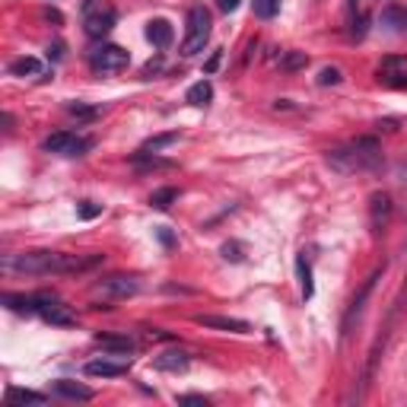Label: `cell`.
<instances>
[{"instance_id": "obj_1", "label": "cell", "mask_w": 407, "mask_h": 407, "mask_svg": "<svg viewBox=\"0 0 407 407\" xmlns=\"http://www.w3.org/2000/svg\"><path fill=\"white\" fill-rule=\"evenodd\" d=\"M106 261V255H64V251H26V255H3L0 267L7 274H83Z\"/></svg>"}, {"instance_id": "obj_11", "label": "cell", "mask_w": 407, "mask_h": 407, "mask_svg": "<svg viewBox=\"0 0 407 407\" xmlns=\"http://www.w3.org/2000/svg\"><path fill=\"white\" fill-rule=\"evenodd\" d=\"M388 219H392V197L385 194V191H376L369 197V226L372 233H382L388 226Z\"/></svg>"}, {"instance_id": "obj_16", "label": "cell", "mask_w": 407, "mask_h": 407, "mask_svg": "<svg viewBox=\"0 0 407 407\" xmlns=\"http://www.w3.org/2000/svg\"><path fill=\"white\" fill-rule=\"evenodd\" d=\"M54 394H60V398H67V401H92L96 398L92 388H86V385H80V382H70V379H58V382H54Z\"/></svg>"}, {"instance_id": "obj_12", "label": "cell", "mask_w": 407, "mask_h": 407, "mask_svg": "<svg viewBox=\"0 0 407 407\" xmlns=\"http://www.w3.org/2000/svg\"><path fill=\"white\" fill-rule=\"evenodd\" d=\"M194 324L201 328H213V331H233V334H249L251 324L242 318H229V315H194Z\"/></svg>"}, {"instance_id": "obj_27", "label": "cell", "mask_w": 407, "mask_h": 407, "mask_svg": "<svg viewBox=\"0 0 407 407\" xmlns=\"http://www.w3.org/2000/svg\"><path fill=\"white\" fill-rule=\"evenodd\" d=\"M251 13L258 19H274L280 13V0H251Z\"/></svg>"}, {"instance_id": "obj_33", "label": "cell", "mask_w": 407, "mask_h": 407, "mask_svg": "<svg viewBox=\"0 0 407 407\" xmlns=\"http://www.w3.org/2000/svg\"><path fill=\"white\" fill-rule=\"evenodd\" d=\"M239 251H242L239 242H226V245H223V258H226V261H242L245 255H239Z\"/></svg>"}, {"instance_id": "obj_10", "label": "cell", "mask_w": 407, "mask_h": 407, "mask_svg": "<svg viewBox=\"0 0 407 407\" xmlns=\"http://www.w3.org/2000/svg\"><path fill=\"white\" fill-rule=\"evenodd\" d=\"M115 23H118V13H115V7H102V10H90L83 19V29L90 38H102L108 35V32L115 29Z\"/></svg>"}, {"instance_id": "obj_31", "label": "cell", "mask_w": 407, "mask_h": 407, "mask_svg": "<svg viewBox=\"0 0 407 407\" xmlns=\"http://www.w3.org/2000/svg\"><path fill=\"white\" fill-rule=\"evenodd\" d=\"M340 80H344V74H340L338 67H324L322 74H318V86H338Z\"/></svg>"}, {"instance_id": "obj_21", "label": "cell", "mask_w": 407, "mask_h": 407, "mask_svg": "<svg viewBox=\"0 0 407 407\" xmlns=\"http://www.w3.org/2000/svg\"><path fill=\"white\" fill-rule=\"evenodd\" d=\"M210 99H213V86L210 80H197L194 86H191L188 92H185V102L194 108H204V106H210Z\"/></svg>"}, {"instance_id": "obj_5", "label": "cell", "mask_w": 407, "mask_h": 407, "mask_svg": "<svg viewBox=\"0 0 407 407\" xmlns=\"http://www.w3.org/2000/svg\"><path fill=\"white\" fill-rule=\"evenodd\" d=\"M382 274H385V264H382V267H376V271L366 277V283L360 287V293L350 299L347 312H344V318H340V334H344V338H350V334H354L356 322H360L363 309H366V302H369V296H372V290H376V283L382 280Z\"/></svg>"}, {"instance_id": "obj_13", "label": "cell", "mask_w": 407, "mask_h": 407, "mask_svg": "<svg viewBox=\"0 0 407 407\" xmlns=\"http://www.w3.org/2000/svg\"><path fill=\"white\" fill-rule=\"evenodd\" d=\"M131 360H92L86 363V376L92 379H121L128 376Z\"/></svg>"}, {"instance_id": "obj_17", "label": "cell", "mask_w": 407, "mask_h": 407, "mask_svg": "<svg viewBox=\"0 0 407 407\" xmlns=\"http://www.w3.org/2000/svg\"><path fill=\"white\" fill-rule=\"evenodd\" d=\"M3 306L13 312H19V315H35L38 312V293L35 296H23V293H3Z\"/></svg>"}, {"instance_id": "obj_36", "label": "cell", "mask_w": 407, "mask_h": 407, "mask_svg": "<svg viewBox=\"0 0 407 407\" xmlns=\"http://www.w3.org/2000/svg\"><path fill=\"white\" fill-rule=\"evenodd\" d=\"M217 7L223 10V13H235V10L242 7V0H217Z\"/></svg>"}, {"instance_id": "obj_9", "label": "cell", "mask_w": 407, "mask_h": 407, "mask_svg": "<svg viewBox=\"0 0 407 407\" xmlns=\"http://www.w3.org/2000/svg\"><path fill=\"white\" fill-rule=\"evenodd\" d=\"M379 83L385 86H407V58H401V54H388V58H382V64H379Z\"/></svg>"}, {"instance_id": "obj_37", "label": "cell", "mask_w": 407, "mask_h": 407, "mask_svg": "<svg viewBox=\"0 0 407 407\" xmlns=\"http://www.w3.org/2000/svg\"><path fill=\"white\" fill-rule=\"evenodd\" d=\"M156 70H163V58H156V60H150L144 67V76H150V74H156Z\"/></svg>"}, {"instance_id": "obj_19", "label": "cell", "mask_w": 407, "mask_h": 407, "mask_svg": "<svg viewBox=\"0 0 407 407\" xmlns=\"http://www.w3.org/2000/svg\"><path fill=\"white\" fill-rule=\"evenodd\" d=\"M379 23L388 32H404L407 29V10L398 7V3H388V7L382 10V16H379Z\"/></svg>"}, {"instance_id": "obj_23", "label": "cell", "mask_w": 407, "mask_h": 407, "mask_svg": "<svg viewBox=\"0 0 407 407\" xmlns=\"http://www.w3.org/2000/svg\"><path fill=\"white\" fill-rule=\"evenodd\" d=\"M10 74L13 76H42V60L38 58H16L10 64Z\"/></svg>"}, {"instance_id": "obj_25", "label": "cell", "mask_w": 407, "mask_h": 407, "mask_svg": "<svg viewBox=\"0 0 407 407\" xmlns=\"http://www.w3.org/2000/svg\"><path fill=\"white\" fill-rule=\"evenodd\" d=\"M175 201H178V188H172V185H169V188H159V191H153V194H150V207H153V210H169Z\"/></svg>"}, {"instance_id": "obj_15", "label": "cell", "mask_w": 407, "mask_h": 407, "mask_svg": "<svg viewBox=\"0 0 407 407\" xmlns=\"http://www.w3.org/2000/svg\"><path fill=\"white\" fill-rule=\"evenodd\" d=\"M147 38L153 42V48H159V51H166V48L172 45V38H175L172 23H169V19H153V23L147 26Z\"/></svg>"}, {"instance_id": "obj_20", "label": "cell", "mask_w": 407, "mask_h": 407, "mask_svg": "<svg viewBox=\"0 0 407 407\" xmlns=\"http://www.w3.org/2000/svg\"><path fill=\"white\" fill-rule=\"evenodd\" d=\"M296 274H299V287H302V299H312V293H315V283H312V261L306 251H299V258H296Z\"/></svg>"}, {"instance_id": "obj_2", "label": "cell", "mask_w": 407, "mask_h": 407, "mask_svg": "<svg viewBox=\"0 0 407 407\" xmlns=\"http://www.w3.org/2000/svg\"><path fill=\"white\" fill-rule=\"evenodd\" d=\"M328 166L338 169L340 175L376 172L382 166V147H379L376 137H356L338 150H328Z\"/></svg>"}, {"instance_id": "obj_30", "label": "cell", "mask_w": 407, "mask_h": 407, "mask_svg": "<svg viewBox=\"0 0 407 407\" xmlns=\"http://www.w3.org/2000/svg\"><path fill=\"white\" fill-rule=\"evenodd\" d=\"M67 115L92 121V118H99V108H96V106H83V102H70V106H67Z\"/></svg>"}, {"instance_id": "obj_26", "label": "cell", "mask_w": 407, "mask_h": 407, "mask_svg": "<svg viewBox=\"0 0 407 407\" xmlns=\"http://www.w3.org/2000/svg\"><path fill=\"white\" fill-rule=\"evenodd\" d=\"M7 401H10V404H48L45 394L23 392V388H7Z\"/></svg>"}, {"instance_id": "obj_22", "label": "cell", "mask_w": 407, "mask_h": 407, "mask_svg": "<svg viewBox=\"0 0 407 407\" xmlns=\"http://www.w3.org/2000/svg\"><path fill=\"white\" fill-rule=\"evenodd\" d=\"M131 163H134L137 169H172L175 166L172 159H163V156H156V153H150V150L134 153V156H131Z\"/></svg>"}, {"instance_id": "obj_3", "label": "cell", "mask_w": 407, "mask_h": 407, "mask_svg": "<svg viewBox=\"0 0 407 407\" xmlns=\"http://www.w3.org/2000/svg\"><path fill=\"white\" fill-rule=\"evenodd\" d=\"M210 29H213V19L207 13V7H191L188 10V29H185V38H181V48L178 51L185 58H194L207 48L210 42Z\"/></svg>"}, {"instance_id": "obj_6", "label": "cell", "mask_w": 407, "mask_h": 407, "mask_svg": "<svg viewBox=\"0 0 407 407\" xmlns=\"http://www.w3.org/2000/svg\"><path fill=\"white\" fill-rule=\"evenodd\" d=\"M131 64V54L121 45H99L90 51V67L96 74H118Z\"/></svg>"}, {"instance_id": "obj_4", "label": "cell", "mask_w": 407, "mask_h": 407, "mask_svg": "<svg viewBox=\"0 0 407 407\" xmlns=\"http://www.w3.org/2000/svg\"><path fill=\"white\" fill-rule=\"evenodd\" d=\"M140 293V280L128 277V274H112V277H102L92 287V299H99L102 306L99 309H112V302H124L131 296Z\"/></svg>"}, {"instance_id": "obj_35", "label": "cell", "mask_w": 407, "mask_h": 407, "mask_svg": "<svg viewBox=\"0 0 407 407\" xmlns=\"http://www.w3.org/2000/svg\"><path fill=\"white\" fill-rule=\"evenodd\" d=\"M178 404H201V407H207V398H204V394H178Z\"/></svg>"}, {"instance_id": "obj_32", "label": "cell", "mask_w": 407, "mask_h": 407, "mask_svg": "<svg viewBox=\"0 0 407 407\" xmlns=\"http://www.w3.org/2000/svg\"><path fill=\"white\" fill-rule=\"evenodd\" d=\"M156 239H159V245H163V249H175V245H178L169 226H156Z\"/></svg>"}, {"instance_id": "obj_28", "label": "cell", "mask_w": 407, "mask_h": 407, "mask_svg": "<svg viewBox=\"0 0 407 407\" xmlns=\"http://www.w3.org/2000/svg\"><path fill=\"white\" fill-rule=\"evenodd\" d=\"M172 144H178V134L175 131H169V134H159V137H150L144 144V150H150V153H159V150H166V147H172Z\"/></svg>"}, {"instance_id": "obj_29", "label": "cell", "mask_w": 407, "mask_h": 407, "mask_svg": "<svg viewBox=\"0 0 407 407\" xmlns=\"http://www.w3.org/2000/svg\"><path fill=\"white\" fill-rule=\"evenodd\" d=\"M76 217H80V219H96V217H102V204H96V201H80V204H76Z\"/></svg>"}, {"instance_id": "obj_8", "label": "cell", "mask_w": 407, "mask_h": 407, "mask_svg": "<svg viewBox=\"0 0 407 407\" xmlns=\"http://www.w3.org/2000/svg\"><path fill=\"white\" fill-rule=\"evenodd\" d=\"M42 147H45V153H58V156H83L92 147V140L90 137H80V134H70V131H58Z\"/></svg>"}, {"instance_id": "obj_7", "label": "cell", "mask_w": 407, "mask_h": 407, "mask_svg": "<svg viewBox=\"0 0 407 407\" xmlns=\"http://www.w3.org/2000/svg\"><path fill=\"white\" fill-rule=\"evenodd\" d=\"M38 315L45 318L48 324H54V328H74L76 324V312L51 293H38Z\"/></svg>"}, {"instance_id": "obj_34", "label": "cell", "mask_w": 407, "mask_h": 407, "mask_svg": "<svg viewBox=\"0 0 407 407\" xmlns=\"http://www.w3.org/2000/svg\"><path fill=\"white\" fill-rule=\"evenodd\" d=\"M219 60H223V51H213L210 58H207V64H204V74H207V76H210V74H217Z\"/></svg>"}, {"instance_id": "obj_18", "label": "cell", "mask_w": 407, "mask_h": 407, "mask_svg": "<svg viewBox=\"0 0 407 407\" xmlns=\"http://www.w3.org/2000/svg\"><path fill=\"white\" fill-rule=\"evenodd\" d=\"M96 344L108 354H134V340L128 334H96Z\"/></svg>"}, {"instance_id": "obj_24", "label": "cell", "mask_w": 407, "mask_h": 407, "mask_svg": "<svg viewBox=\"0 0 407 407\" xmlns=\"http://www.w3.org/2000/svg\"><path fill=\"white\" fill-rule=\"evenodd\" d=\"M309 67V54L306 51H287L280 58V70L283 74H296V70H306Z\"/></svg>"}, {"instance_id": "obj_14", "label": "cell", "mask_w": 407, "mask_h": 407, "mask_svg": "<svg viewBox=\"0 0 407 407\" xmlns=\"http://www.w3.org/2000/svg\"><path fill=\"white\" fill-rule=\"evenodd\" d=\"M153 366H156L159 372H185L191 366V356L185 354V350H163V354L153 360Z\"/></svg>"}]
</instances>
